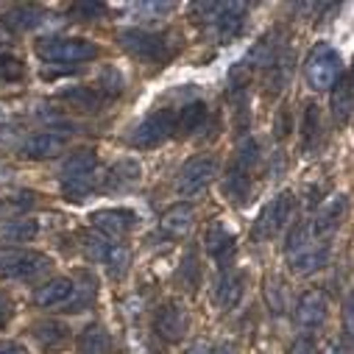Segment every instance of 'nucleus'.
I'll use <instances>...</instances> for the list:
<instances>
[{
    "mask_svg": "<svg viewBox=\"0 0 354 354\" xmlns=\"http://www.w3.org/2000/svg\"><path fill=\"white\" fill-rule=\"evenodd\" d=\"M326 315H329V301H326L324 290H307L299 296V301H296V324L299 326L318 329V326H324Z\"/></svg>",
    "mask_w": 354,
    "mask_h": 354,
    "instance_id": "f8f14e48",
    "label": "nucleus"
},
{
    "mask_svg": "<svg viewBox=\"0 0 354 354\" xmlns=\"http://www.w3.org/2000/svg\"><path fill=\"white\" fill-rule=\"evenodd\" d=\"M95 296V279L86 277V285H75V279L53 277L34 290V304L45 310H84V304Z\"/></svg>",
    "mask_w": 354,
    "mask_h": 354,
    "instance_id": "f03ea898",
    "label": "nucleus"
},
{
    "mask_svg": "<svg viewBox=\"0 0 354 354\" xmlns=\"http://www.w3.org/2000/svg\"><path fill=\"white\" fill-rule=\"evenodd\" d=\"M39 232L37 221L34 218H15L9 223H3V229H0V234H3L6 240L12 243H26V240H34Z\"/></svg>",
    "mask_w": 354,
    "mask_h": 354,
    "instance_id": "a878e982",
    "label": "nucleus"
},
{
    "mask_svg": "<svg viewBox=\"0 0 354 354\" xmlns=\"http://www.w3.org/2000/svg\"><path fill=\"white\" fill-rule=\"evenodd\" d=\"M218 176V159L209 156V153H198V156H190L182 170H179V179H176V190H179L182 198L193 201L198 196L207 193V187L212 185V179Z\"/></svg>",
    "mask_w": 354,
    "mask_h": 354,
    "instance_id": "0eeeda50",
    "label": "nucleus"
},
{
    "mask_svg": "<svg viewBox=\"0 0 354 354\" xmlns=\"http://www.w3.org/2000/svg\"><path fill=\"white\" fill-rule=\"evenodd\" d=\"M285 259H288V268L293 274H299V277L313 274V271L324 268L326 259H329V240L318 237L310 221H301L288 234Z\"/></svg>",
    "mask_w": 354,
    "mask_h": 354,
    "instance_id": "f257e3e1",
    "label": "nucleus"
},
{
    "mask_svg": "<svg viewBox=\"0 0 354 354\" xmlns=\"http://www.w3.org/2000/svg\"><path fill=\"white\" fill-rule=\"evenodd\" d=\"M170 134H176V115L170 109H156L137 123L131 142L137 148H153V145L165 142Z\"/></svg>",
    "mask_w": 354,
    "mask_h": 354,
    "instance_id": "9b49d317",
    "label": "nucleus"
},
{
    "mask_svg": "<svg viewBox=\"0 0 354 354\" xmlns=\"http://www.w3.org/2000/svg\"><path fill=\"white\" fill-rule=\"evenodd\" d=\"M234 234L226 229V226H221V223H215V226H209L207 229V234H204V251L221 265V268L226 271L229 268V259H232V254H234Z\"/></svg>",
    "mask_w": 354,
    "mask_h": 354,
    "instance_id": "dca6fc26",
    "label": "nucleus"
},
{
    "mask_svg": "<svg viewBox=\"0 0 354 354\" xmlns=\"http://www.w3.org/2000/svg\"><path fill=\"white\" fill-rule=\"evenodd\" d=\"M0 354H23L17 343H0Z\"/></svg>",
    "mask_w": 354,
    "mask_h": 354,
    "instance_id": "e433bc0d",
    "label": "nucleus"
},
{
    "mask_svg": "<svg viewBox=\"0 0 354 354\" xmlns=\"http://www.w3.org/2000/svg\"><path fill=\"white\" fill-rule=\"evenodd\" d=\"M70 12L81 20H98L106 15V3H101V0H78V3H73Z\"/></svg>",
    "mask_w": 354,
    "mask_h": 354,
    "instance_id": "7c9ffc66",
    "label": "nucleus"
},
{
    "mask_svg": "<svg viewBox=\"0 0 354 354\" xmlns=\"http://www.w3.org/2000/svg\"><path fill=\"white\" fill-rule=\"evenodd\" d=\"M45 23V12L37 9V6H15L12 12L3 15V26L15 34H26V31H34L37 26Z\"/></svg>",
    "mask_w": 354,
    "mask_h": 354,
    "instance_id": "4be33fe9",
    "label": "nucleus"
},
{
    "mask_svg": "<svg viewBox=\"0 0 354 354\" xmlns=\"http://www.w3.org/2000/svg\"><path fill=\"white\" fill-rule=\"evenodd\" d=\"M95 167H98V156L93 151H75L64 159L62 165V193L64 198H73V201H81L90 196L93 190V179H95Z\"/></svg>",
    "mask_w": 354,
    "mask_h": 354,
    "instance_id": "7ed1b4c3",
    "label": "nucleus"
},
{
    "mask_svg": "<svg viewBox=\"0 0 354 354\" xmlns=\"http://www.w3.org/2000/svg\"><path fill=\"white\" fill-rule=\"evenodd\" d=\"M93 226L104 237L120 240V237H126L137 226V212L123 209V207H118V209H98V212H93Z\"/></svg>",
    "mask_w": 354,
    "mask_h": 354,
    "instance_id": "ddd939ff",
    "label": "nucleus"
},
{
    "mask_svg": "<svg viewBox=\"0 0 354 354\" xmlns=\"http://www.w3.org/2000/svg\"><path fill=\"white\" fill-rule=\"evenodd\" d=\"M185 354H212V348H209V343H207V340H196Z\"/></svg>",
    "mask_w": 354,
    "mask_h": 354,
    "instance_id": "c9c22d12",
    "label": "nucleus"
},
{
    "mask_svg": "<svg viewBox=\"0 0 354 354\" xmlns=\"http://www.w3.org/2000/svg\"><path fill=\"white\" fill-rule=\"evenodd\" d=\"M75 346H78L81 354H109L112 351V337L101 324H90V326L81 329Z\"/></svg>",
    "mask_w": 354,
    "mask_h": 354,
    "instance_id": "5701e85b",
    "label": "nucleus"
},
{
    "mask_svg": "<svg viewBox=\"0 0 354 354\" xmlns=\"http://www.w3.org/2000/svg\"><path fill=\"white\" fill-rule=\"evenodd\" d=\"M64 145H67V140L62 134H56V131H37V134H31L20 145V151L28 159H50V156H59L64 151Z\"/></svg>",
    "mask_w": 354,
    "mask_h": 354,
    "instance_id": "a211bd4d",
    "label": "nucleus"
},
{
    "mask_svg": "<svg viewBox=\"0 0 354 354\" xmlns=\"http://www.w3.org/2000/svg\"><path fill=\"white\" fill-rule=\"evenodd\" d=\"M84 254L95 262H104L112 277H123L131 265V251L123 243L106 240L101 234H84Z\"/></svg>",
    "mask_w": 354,
    "mask_h": 354,
    "instance_id": "1a4fd4ad",
    "label": "nucleus"
},
{
    "mask_svg": "<svg viewBox=\"0 0 354 354\" xmlns=\"http://www.w3.org/2000/svg\"><path fill=\"white\" fill-rule=\"evenodd\" d=\"M31 335H34L42 346H59V343L67 337V329H64V324H59V321H42V324H34Z\"/></svg>",
    "mask_w": 354,
    "mask_h": 354,
    "instance_id": "bb28decb",
    "label": "nucleus"
},
{
    "mask_svg": "<svg viewBox=\"0 0 354 354\" xmlns=\"http://www.w3.org/2000/svg\"><path fill=\"white\" fill-rule=\"evenodd\" d=\"M50 271V259L34 248H0V279L31 282Z\"/></svg>",
    "mask_w": 354,
    "mask_h": 354,
    "instance_id": "20e7f679",
    "label": "nucleus"
},
{
    "mask_svg": "<svg viewBox=\"0 0 354 354\" xmlns=\"http://www.w3.org/2000/svg\"><path fill=\"white\" fill-rule=\"evenodd\" d=\"M318 129H321L318 106H315V104H307V109H304V120H301V137H304V145H307V148L318 140Z\"/></svg>",
    "mask_w": 354,
    "mask_h": 354,
    "instance_id": "c756f323",
    "label": "nucleus"
},
{
    "mask_svg": "<svg viewBox=\"0 0 354 354\" xmlns=\"http://www.w3.org/2000/svg\"><path fill=\"white\" fill-rule=\"evenodd\" d=\"M204 118H207V106L201 101H193V104L182 106V112L176 115V134H182V137L196 134L201 129Z\"/></svg>",
    "mask_w": 354,
    "mask_h": 354,
    "instance_id": "b1692460",
    "label": "nucleus"
},
{
    "mask_svg": "<svg viewBox=\"0 0 354 354\" xmlns=\"http://www.w3.org/2000/svg\"><path fill=\"white\" fill-rule=\"evenodd\" d=\"M243 15H245V3H215L209 23L215 26V34L221 42H232L240 34Z\"/></svg>",
    "mask_w": 354,
    "mask_h": 354,
    "instance_id": "4468645a",
    "label": "nucleus"
},
{
    "mask_svg": "<svg viewBox=\"0 0 354 354\" xmlns=\"http://www.w3.org/2000/svg\"><path fill=\"white\" fill-rule=\"evenodd\" d=\"M101 90L106 95H120L123 93V75L115 70V67H106L104 75H101Z\"/></svg>",
    "mask_w": 354,
    "mask_h": 354,
    "instance_id": "2f4dec72",
    "label": "nucleus"
},
{
    "mask_svg": "<svg viewBox=\"0 0 354 354\" xmlns=\"http://www.w3.org/2000/svg\"><path fill=\"white\" fill-rule=\"evenodd\" d=\"M193 221H196V212H193L190 204H173V207L159 218V232H162L165 237L179 240V237H187V234H190Z\"/></svg>",
    "mask_w": 354,
    "mask_h": 354,
    "instance_id": "f3484780",
    "label": "nucleus"
},
{
    "mask_svg": "<svg viewBox=\"0 0 354 354\" xmlns=\"http://www.w3.org/2000/svg\"><path fill=\"white\" fill-rule=\"evenodd\" d=\"M140 173H142V170H140V165H137L134 159H120L118 165H112V167H109L104 187H106L109 193L131 190V187L140 182Z\"/></svg>",
    "mask_w": 354,
    "mask_h": 354,
    "instance_id": "aec40b11",
    "label": "nucleus"
},
{
    "mask_svg": "<svg viewBox=\"0 0 354 354\" xmlns=\"http://www.w3.org/2000/svg\"><path fill=\"white\" fill-rule=\"evenodd\" d=\"M212 354H234V346H232V343H221Z\"/></svg>",
    "mask_w": 354,
    "mask_h": 354,
    "instance_id": "4c0bfd02",
    "label": "nucleus"
},
{
    "mask_svg": "<svg viewBox=\"0 0 354 354\" xmlns=\"http://www.w3.org/2000/svg\"><path fill=\"white\" fill-rule=\"evenodd\" d=\"M37 56L48 64H84L98 56V45L90 39L73 37H50L37 42Z\"/></svg>",
    "mask_w": 354,
    "mask_h": 354,
    "instance_id": "39448f33",
    "label": "nucleus"
},
{
    "mask_svg": "<svg viewBox=\"0 0 354 354\" xmlns=\"http://www.w3.org/2000/svg\"><path fill=\"white\" fill-rule=\"evenodd\" d=\"M343 75V59L335 48L329 45H315L304 62V78L307 84L313 86L315 93H324V90H332V86L340 81Z\"/></svg>",
    "mask_w": 354,
    "mask_h": 354,
    "instance_id": "423d86ee",
    "label": "nucleus"
},
{
    "mask_svg": "<svg viewBox=\"0 0 354 354\" xmlns=\"http://www.w3.org/2000/svg\"><path fill=\"white\" fill-rule=\"evenodd\" d=\"M340 215H343V198L337 196L329 207H324L310 223H313V229H315V234L318 237H326V234H332L337 226H340Z\"/></svg>",
    "mask_w": 354,
    "mask_h": 354,
    "instance_id": "393cba45",
    "label": "nucleus"
},
{
    "mask_svg": "<svg viewBox=\"0 0 354 354\" xmlns=\"http://www.w3.org/2000/svg\"><path fill=\"white\" fill-rule=\"evenodd\" d=\"M245 293V277L240 271H223L221 279H218V288H215V301L221 310H234L240 304Z\"/></svg>",
    "mask_w": 354,
    "mask_h": 354,
    "instance_id": "6ab92c4d",
    "label": "nucleus"
},
{
    "mask_svg": "<svg viewBox=\"0 0 354 354\" xmlns=\"http://www.w3.org/2000/svg\"><path fill=\"white\" fill-rule=\"evenodd\" d=\"M153 326H156V335H159L162 340L179 343V340L185 337V332H187V313H185V307H179V304H165V307L159 310Z\"/></svg>",
    "mask_w": 354,
    "mask_h": 354,
    "instance_id": "2eb2a0df",
    "label": "nucleus"
},
{
    "mask_svg": "<svg viewBox=\"0 0 354 354\" xmlns=\"http://www.w3.org/2000/svg\"><path fill=\"white\" fill-rule=\"evenodd\" d=\"M118 42L129 56H134L140 62L156 64V62H165L170 56L165 39L159 34H151V31H142V28H120L118 31Z\"/></svg>",
    "mask_w": 354,
    "mask_h": 354,
    "instance_id": "6e6552de",
    "label": "nucleus"
},
{
    "mask_svg": "<svg viewBox=\"0 0 354 354\" xmlns=\"http://www.w3.org/2000/svg\"><path fill=\"white\" fill-rule=\"evenodd\" d=\"M293 212H296V196L290 190L279 193L268 207L262 209V215L257 218V223H254V240H271V237H277L290 223Z\"/></svg>",
    "mask_w": 354,
    "mask_h": 354,
    "instance_id": "9d476101",
    "label": "nucleus"
},
{
    "mask_svg": "<svg viewBox=\"0 0 354 354\" xmlns=\"http://www.w3.org/2000/svg\"><path fill=\"white\" fill-rule=\"evenodd\" d=\"M26 75V64L12 56V53H0V84H12Z\"/></svg>",
    "mask_w": 354,
    "mask_h": 354,
    "instance_id": "c85d7f7f",
    "label": "nucleus"
},
{
    "mask_svg": "<svg viewBox=\"0 0 354 354\" xmlns=\"http://www.w3.org/2000/svg\"><path fill=\"white\" fill-rule=\"evenodd\" d=\"M348 351H351V346H348V335H346V337H337V340L329 343V354H348Z\"/></svg>",
    "mask_w": 354,
    "mask_h": 354,
    "instance_id": "f704fd0d",
    "label": "nucleus"
},
{
    "mask_svg": "<svg viewBox=\"0 0 354 354\" xmlns=\"http://www.w3.org/2000/svg\"><path fill=\"white\" fill-rule=\"evenodd\" d=\"M354 112V86H351V75L343 73L340 81L332 86V115L337 123H348Z\"/></svg>",
    "mask_w": 354,
    "mask_h": 354,
    "instance_id": "412c9836",
    "label": "nucleus"
},
{
    "mask_svg": "<svg viewBox=\"0 0 354 354\" xmlns=\"http://www.w3.org/2000/svg\"><path fill=\"white\" fill-rule=\"evenodd\" d=\"M290 354H321V351H318V343H315V337H310V335H301V337L293 343Z\"/></svg>",
    "mask_w": 354,
    "mask_h": 354,
    "instance_id": "473e14b6",
    "label": "nucleus"
},
{
    "mask_svg": "<svg viewBox=\"0 0 354 354\" xmlns=\"http://www.w3.org/2000/svg\"><path fill=\"white\" fill-rule=\"evenodd\" d=\"M12 313H15V307H12V299H9L6 293H0V329H3V326L9 324Z\"/></svg>",
    "mask_w": 354,
    "mask_h": 354,
    "instance_id": "72a5a7b5",
    "label": "nucleus"
},
{
    "mask_svg": "<svg viewBox=\"0 0 354 354\" xmlns=\"http://www.w3.org/2000/svg\"><path fill=\"white\" fill-rule=\"evenodd\" d=\"M59 98H62V101H70V104H75V106H81V109H93V112L101 106L98 93H93L90 86H73V90H62Z\"/></svg>",
    "mask_w": 354,
    "mask_h": 354,
    "instance_id": "cd10ccee",
    "label": "nucleus"
}]
</instances>
